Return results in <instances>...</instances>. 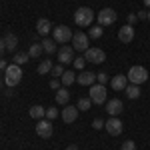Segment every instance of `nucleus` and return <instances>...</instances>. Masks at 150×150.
I'll use <instances>...</instances> for the list:
<instances>
[{
  "instance_id": "41",
  "label": "nucleus",
  "mask_w": 150,
  "mask_h": 150,
  "mask_svg": "<svg viewBox=\"0 0 150 150\" xmlns=\"http://www.w3.org/2000/svg\"><path fill=\"white\" fill-rule=\"evenodd\" d=\"M144 6H148V8H150V0H144Z\"/></svg>"
},
{
  "instance_id": "39",
  "label": "nucleus",
  "mask_w": 150,
  "mask_h": 150,
  "mask_svg": "<svg viewBox=\"0 0 150 150\" xmlns=\"http://www.w3.org/2000/svg\"><path fill=\"white\" fill-rule=\"evenodd\" d=\"M6 50V44H4V38H0V54Z\"/></svg>"
},
{
  "instance_id": "21",
  "label": "nucleus",
  "mask_w": 150,
  "mask_h": 150,
  "mask_svg": "<svg viewBox=\"0 0 150 150\" xmlns=\"http://www.w3.org/2000/svg\"><path fill=\"white\" fill-rule=\"evenodd\" d=\"M124 92H126V96H128V98H132V100H136V98L140 96V92H142V90L138 88V84H128V86H126V90H124Z\"/></svg>"
},
{
  "instance_id": "3",
  "label": "nucleus",
  "mask_w": 150,
  "mask_h": 150,
  "mask_svg": "<svg viewBox=\"0 0 150 150\" xmlns=\"http://www.w3.org/2000/svg\"><path fill=\"white\" fill-rule=\"evenodd\" d=\"M128 82L130 84H144V82L148 80V70L144 68V66H132V68L128 70Z\"/></svg>"
},
{
  "instance_id": "23",
  "label": "nucleus",
  "mask_w": 150,
  "mask_h": 150,
  "mask_svg": "<svg viewBox=\"0 0 150 150\" xmlns=\"http://www.w3.org/2000/svg\"><path fill=\"white\" fill-rule=\"evenodd\" d=\"M40 44H42V48H44V52H48V54H54L56 44H54V40H52V38H44Z\"/></svg>"
},
{
  "instance_id": "2",
  "label": "nucleus",
  "mask_w": 150,
  "mask_h": 150,
  "mask_svg": "<svg viewBox=\"0 0 150 150\" xmlns=\"http://www.w3.org/2000/svg\"><path fill=\"white\" fill-rule=\"evenodd\" d=\"M22 80V70L18 64H8V68H6V76H4V82H6V86H18Z\"/></svg>"
},
{
  "instance_id": "22",
  "label": "nucleus",
  "mask_w": 150,
  "mask_h": 150,
  "mask_svg": "<svg viewBox=\"0 0 150 150\" xmlns=\"http://www.w3.org/2000/svg\"><path fill=\"white\" fill-rule=\"evenodd\" d=\"M70 98V92L68 88H60V90H56V102L58 104H66Z\"/></svg>"
},
{
  "instance_id": "26",
  "label": "nucleus",
  "mask_w": 150,
  "mask_h": 150,
  "mask_svg": "<svg viewBox=\"0 0 150 150\" xmlns=\"http://www.w3.org/2000/svg\"><path fill=\"white\" fill-rule=\"evenodd\" d=\"M102 32H104V28L98 24V26H92L90 30H88V38H92V40H96V38H100L102 36Z\"/></svg>"
},
{
  "instance_id": "42",
  "label": "nucleus",
  "mask_w": 150,
  "mask_h": 150,
  "mask_svg": "<svg viewBox=\"0 0 150 150\" xmlns=\"http://www.w3.org/2000/svg\"><path fill=\"white\" fill-rule=\"evenodd\" d=\"M148 22H150V10H148Z\"/></svg>"
},
{
  "instance_id": "32",
  "label": "nucleus",
  "mask_w": 150,
  "mask_h": 150,
  "mask_svg": "<svg viewBox=\"0 0 150 150\" xmlns=\"http://www.w3.org/2000/svg\"><path fill=\"white\" fill-rule=\"evenodd\" d=\"M120 150H136V144H134V140H126V142L120 146Z\"/></svg>"
},
{
  "instance_id": "33",
  "label": "nucleus",
  "mask_w": 150,
  "mask_h": 150,
  "mask_svg": "<svg viewBox=\"0 0 150 150\" xmlns=\"http://www.w3.org/2000/svg\"><path fill=\"white\" fill-rule=\"evenodd\" d=\"M96 80H98V84H106L108 82V74L106 72H98L96 74Z\"/></svg>"
},
{
  "instance_id": "20",
  "label": "nucleus",
  "mask_w": 150,
  "mask_h": 150,
  "mask_svg": "<svg viewBox=\"0 0 150 150\" xmlns=\"http://www.w3.org/2000/svg\"><path fill=\"white\" fill-rule=\"evenodd\" d=\"M60 82H62V86H64V88H68L72 82H76V74H74L72 70H64V74H62Z\"/></svg>"
},
{
  "instance_id": "11",
  "label": "nucleus",
  "mask_w": 150,
  "mask_h": 150,
  "mask_svg": "<svg viewBox=\"0 0 150 150\" xmlns=\"http://www.w3.org/2000/svg\"><path fill=\"white\" fill-rule=\"evenodd\" d=\"M86 60H88V62H92V64H100V62H104V60H106V54H104V50L102 48H88V50H86Z\"/></svg>"
},
{
  "instance_id": "17",
  "label": "nucleus",
  "mask_w": 150,
  "mask_h": 150,
  "mask_svg": "<svg viewBox=\"0 0 150 150\" xmlns=\"http://www.w3.org/2000/svg\"><path fill=\"white\" fill-rule=\"evenodd\" d=\"M36 30H38V34L46 36L50 30H52V24H50V20H46V18H38V22H36Z\"/></svg>"
},
{
  "instance_id": "36",
  "label": "nucleus",
  "mask_w": 150,
  "mask_h": 150,
  "mask_svg": "<svg viewBox=\"0 0 150 150\" xmlns=\"http://www.w3.org/2000/svg\"><path fill=\"white\" fill-rule=\"evenodd\" d=\"M136 16H138L140 20H148V10H140Z\"/></svg>"
},
{
  "instance_id": "35",
  "label": "nucleus",
  "mask_w": 150,
  "mask_h": 150,
  "mask_svg": "<svg viewBox=\"0 0 150 150\" xmlns=\"http://www.w3.org/2000/svg\"><path fill=\"white\" fill-rule=\"evenodd\" d=\"M104 124H106L104 120H100V118H96V120H94V122H92V128H96V130H100V128H102Z\"/></svg>"
},
{
  "instance_id": "40",
  "label": "nucleus",
  "mask_w": 150,
  "mask_h": 150,
  "mask_svg": "<svg viewBox=\"0 0 150 150\" xmlns=\"http://www.w3.org/2000/svg\"><path fill=\"white\" fill-rule=\"evenodd\" d=\"M66 150H78V146H76V144H70V146H68Z\"/></svg>"
},
{
  "instance_id": "34",
  "label": "nucleus",
  "mask_w": 150,
  "mask_h": 150,
  "mask_svg": "<svg viewBox=\"0 0 150 150\" xmlns=\"http://www.w3.org/2000/svg\"><path fill=\"white\" fill-rule=\"evenodd\" d=\"M50 88H52V90L56 92V90H60V88H62V82L56 80V78H52V80H50Z\"/></svg>"
},
{
  "instance_id": "29",
  "label": "nucleus",
  "mask_w": 150,
  "mask_h": 150,
  "mask_svg": "<svg viewBox=\"0 0 150 150\" xmlns=\"http://www.w3.org/2000/svg\"><path fill=\"white\" fill-rule=\"evenodd\" d=\"M62 74H64V64L52 66V76H62Z\"/></svg>"
},
{
  "instance_id": "6",
  "label": "nucleus",
  "mask_w": 150,
  "mask_h": 150,
  "mask_svg": "<svg viewBox=\"0 0 150 150\" xmlns=\"http://www.w3.org/2000/svg\"><path fill=\"white\" fill-rule=\"evenodd\" d=\"M88 44H90V38L84 34V32H76V34L72 36V48L74 50H78V52H86L88 50Z\"/></svg>"
},
{
  "instance_id": "1",
  "label": "nucleus",
  "mask_w": 150,
  "mask_h": 150,
  "mask_svg": "<svg viewBox=\"0 0 150 150\" xmlns=\"http://www.w3.org/2000/svg\"><path fill=\"white\" fill-rule=\"evenodd\" d=\"M94 20V12L92 8H86V6H82L78 10L74 12V22L78 24L80 28H86V26H90Z\"/></svg>"
},
{
  "instance_id": "9",
  "label": "nucleus",
  "mask_w": 150,
  "mask_h": 150,
  "mask_svg": "<svg viewBox=\"0 0 150 150\" xmlns=\"http://www.w3.org/2000/svg\"><path fill=\"white\" fill-rule=\"evenodd\" d=\"M74 48L72 46H68V44H64V46L58 50V62L60 64H72L74 62Z\"/></svg>"
},
{
  "instance_id": "18",
  "label": "nucleus",
  "mask_w": 150,
  "mask_h": 150,
  "mask_svg": "<svg viewBox=\"0 0 150 150\" xmlns=\"http://www.w3.org/2000/svg\"><path fill=\"white\" fill-rule=\"evenodd\" d=\"M4 44H6V50H8V52H14L16 46H18V38H16V34L8 32V34L4 36Z\"/></svg>"
},
{
  "instance_id": "43",
  "label": "nucleus",
  "mask_w": 150,
  "mask_h": 150,
  "mask_svg": "<svg viewBox=\"0 0 150 150\" xmlns=\"http://www.w3.org/2000/svg\"><path fill=\"white\" fill-rule=\"evenodd\" d=\"M0 88H2V82H0Z\"/></svg>"
},
{
  "instance_id": "37",
  "label": "nucleus",
  "mask_w": 150,
  "mask_h": 150,
  "mask_svg": "<svg viewBox=\"0 0 150 150\" xmlns=\"http://www.w3.org/2000/svg\"><path fill=\"white\" fill-rule=\"evenodd\" d=\"M136 20H138V16H136L134 12H130V14H128V24H134Z\"/></svg>"
},
{
  "instance_id": "25",
  "label": "nucleus",
  "mask_w": 150,
  "mask_h": 150,
  "mask_svg": "<svg viewBox=\"0 0 150 150\" xmlns=\"http://www.w3.org/2000/svg\"><path fill=\"white\" fill-rule=\"evenodd\" d=\"M44 52V48H42V44L38 42V44H30V50H28V54H30V58H40V54Z\"/></svg>"
},
{
  "instance_id": "38",
  "label": "nucleus",
  "mask_w": 150,
  "mask_h": 150,
  "mask_svg": "<svg viewBox=\"0 0 150 150\" xmlns=\"http://www.w3.org/2000/svg\"><path fill=\"white\" fill-rule=\"evenodd\" d=\"M8 68V64H6V60H4V58L0 56V70H6Z\"/></svg>"
},
{
  "instance_id": "27",
  "label": "nucleus",
  "mask_w": 150,
  "mask_h": 150,
  "mask_svg": "<svg viewBox=\"0 0 150 150\" xmlns=\"http://www.w3.org/2000/svg\"><path fill=\"white\" fill-rule=\"evenodd\" d=\"M50 70H52V62L50 60H42L38 64V74H48Z\"/></svg>"
},
{
  "instance_id": "5",
  "label": "nucleus",
  "mask_w": 150,
  "mask_h": 150,
  "mask_svg": "<svg viewBox=\"0 0 150 150\" xmlns=\"http://www.w3.org/2000/svg\"><path fill=\"white\" fill-rule=\"evenodd\" d=\"M52 132H54V128H52V120H48V118H40L38 120V124H36V134L40 136V138H50L52 136Z\"/></svg>"
},
{
  "instance_id": "19",
  "label": "nucleus",
  "mask_w": 150,
  "mask_h": 150,
  "mask_svg": "<svg viewBox=\"0 0 150 150\" xmlns=\"http://www.w3.org/2000/svg\"><path fill=\"white\" fill-rule=\"evenodd\" d=\"M28 114L32 116L34 120H40V118H44L46 116V108L44 106H40V104H34V106H30V112Z\"/></svg>"
},
{
  "instance_id": "7",
  "label": "nucleus",
  "mask_w": 150,
  "mask_h": 150,
  "mask_svg": "<svg viewBox=\"0 0 150 150\" xmlns=\"http://www.w3.org/2000/svg\"><path fill=\"white\" fill-rule=\"evenodd\" d=\"M90 100L94 104L106 102V88H104V84H92L90 86Z\"/></svg>"
},
{
  "instance_id": "31",
  "label": "nucleus",
  "mask_w": 150,
  "mask_h": 150,
  "mask_svg": "<svg viewBox=\"0 0 150 150\" xmlns=\"http://www.w3.org/2000/svg\"><path fill=\"white\" fill-rule=\"evenodd\" d=\"M84 60H86V58H82V56L74 58V62H72V64H74V68H76V70H82V68H84Z\"/></svg>"
},
{
  "instance_id": "16",
  "label": "nucleus",
  "mask_w": 150,
  "mask_h": 150,
  "mask_svg": "<svg viewBox=\"0 0 150 150\" xmlns=\"http://www.w3.org/2000/svg\"><path fill=\"white\" fill-rule=\"evenodd\" d=\"M60 116H62V120H64L66 124H72V122L78 118V108H76V106H66Z\"/></svg>"
},
{
  "instance_id": "14",
  "label": "nucleus",
  "mask_w": 150,
  "mask_h": 150,
  "mask_svg": "<svg viewBox=\"0 0 150 150\" xmlns=\"http://www.w3.org/2000/svg\"><path fill=\"white\" fill-rule=\"evenodd\" d=\"M94 80H96V74H94V72H90V70H82L80 74L76 76V82H78V84H82V86H92Z\"/></svg>"
},
{
  "instance_id": "8",
  "label": "nucleus",
  "mask_w": 150,
  "mask_h": 150,
  "mask_svg": "<svg viewBox=\"0 0 150 150\" xmlns=\"http://www.w3.org/2000/svg\"><path fill=\"white\" fill-rule=\"evenodd\" d=\"M104 128H106V132H108V134H112V136L122 134V130H124V126H122V122H120V118H118V116H110V118L106 120Z\"/></svg>"
},
{
  "instance_id": "30",
  "label": "nucleus",
  "mask_w": 150,
  "mask_h": 150,
  "mask_svg": "<svg viewBox=\"0 0 150 150\" xmlns=\"http://www.w3.org/2000/svg\"><path fill=\"white\" fill-rule=\"evenodd\" d=\"M56 116H58V110L52 106V108H46V118L48 120H56Z\"/></svg>"
},
{
  "instance_id": "28",
  "label": "nucleus",
  "mask_w": 150,
  "mask_h": 150,
  "mask_svg": "<svg viewBox=\"0 0 150 150\" xmlns=\"http://www.w3.org/2000/svg\"><path fill=\"white\" fill-rule=\"evenodd\" d=\"M90 106H92V100H90V98H80L78 104H76V108H78V110H84V112L90 110Z\"/></svg>"
},
{
  "instance_id": "24",
  "label": "nucleus",
  "mask_w": 150,
  "mask_h": 150,
  "mask_svg": "<svg viewBox=\"0 0 150 150\" xmlns=\"http://www.w3.org/2000/svg\"><path fill=\"white\" fill-rule=\"evenodd\" d=\"M12 60H14V64H18V66H20V64H26V62L30 60V54H28V52H16Z\"/></svg>"
},
{
  "instance_id": "4",
  "label": "nucleus",
  "mask_w": 150,
  "mask_h": 150,
  "mask_svg": "<svg viewBox=\"0 0 150 150\" xmlns=\"http://www.w3.org/2000/svg\"><path fill=\"white\" fill-rule=\"evenodd\" d=\"M72 36H74L72 30H70L68 26H64V24H60V26L54 28V42H58V44H66V42H70Z\"/></svg>"
},
{
  "instance_id": "13",
  "label": "nucleus",
  "mask_w": 150,
  "mask_h": 150,
  "mask_svg": "<svg viewBox=\"0 0 150 150\" xmlns=\"http://www.w3.org/2000/svg\"><path fill=\"white\" fill-rule=\"evenodd\" d=\"M122 110H124V104H122V100H118V98H112V100L106 102V112L110 116H118Z\"/></svg>"
},
{
  "instance_id": "10",
  "label": "nucleus",
  "mask_w": 150,
  "mask_h": 150,
  "mask_svg": "<svg viewBox=\"0 0 150 150\" xmlns=\"http://www.w3.org/2000/svg\"><path fill=\"white\" fill-rule=\"evenodd\" d=\"M116 22V12L112 8H102L98 12V24L100 26H110Z\"/></svg>"
},
{
  "instance_id": "12",
  "label": "nucleus",
  "mask_w": 150,
  "mask_h": 150,
  "mask_svg": "<svg viewBox=\"0 0 150 150\" xmlns=\"http://www.w3.org/2000/svg\"><path fill=\"white\" fill-rule=\"evenodd\" d=\"M118 40H120L122 44H130V42L134 40V26H132V24L122 26V28L118 30Z\"/></svg>"
},
{
  "instance_id": "15",
  "label": "nucleus",
  "mask_w": 150,
  "mask_h": 150,
  "mask_svg": "<svg viewBox=\"0 0 150 150\" xmlns=\"http://www.w3.org/2000/svg\"><path fill=\"white\" fill-rule=\"evenodd\" d=\"M110 86H112V90H126V86H128V76L126 74H116L114 78L110 80Z\"/></svg>"
}]
</instances>
